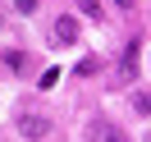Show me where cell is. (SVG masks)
<instances>
[{
    "label": "cell",
    "mask_w": 151,
    "mask_h": 142,
    "mask_svg": "<svg viewBox=\"0 0 151 142\" xmlns=\"http://www.w3.org/2000/svg\"><path fill=\"white\" fill-rule=\"evenodd\" d=\"M137 60H142V37H133L128 46H124V55H119V74L133 78V74H137Z\"/></svg>",
    "instance_id": "3957f363"
},
{
    "label": "cell",
    "mask_w": 151,
    "mask_h": 142,
    "mask_svg": "<svg viewBox=\"0 0 151 142\" xmlns=\"http://www.w3.org/2000/svg\"><path fill=\"white\" fill-rule=\"evenodd\" d=\"M14 128H19V138L41 142V138H50V128H55V124H50L46 115H37V110H19V115H14Z\"/></svg>",
    "instance_id": "6da1fadb"
},
{
    "label": "cell",
    "mask_w": 151,
    "mask_h": 142,
    "mask_svg": "<svg viewBox=\"0 0 151 142\" xmlns=\"http://www.w3.org/2000/svg\"><path fill=\"white\" fill-rule=\"evenodd\" d=\"M78 32H83V28H78L73 14H60L55 28H50V46H78Z\"/></svg>",
    "instance_id": "7a4b0ae2"
},
{
    "label": "cell",
    "mask_w": 151,
    "mask_h": 142,
    "mask_svg": "<svg viewBox=\"0 0 151 142\" xmlns=\"http://www.w3.org/2000/svg\"><path fill=\"white\" fill-rule=\"evenodd\" d=\"M92 142H128V138H124L114 124H105V119H101V124H92Z\"/></svg>",
    "instance_id": "277c9868"
},
{
    "label": "cell",
    "mask_w": 151,
    "mask_h": 142,
    "mask_svg": "<svg viewBox=\"0 0 151 142\" xmlns=\"http://www.w3.org/2000/svg\"><path fill=\"white\" fill-rule=\"evenodd\" d=\"M55 83H60V69H46V74L37 78V87H41V92H46V87H55Z\"/></svg>",
    "instance_id": "9c48e42d"
},
{
    "label": "cell",
    "mask_w": 151,
    "mask_h": 142,
    "mask_svg": "<svg viewBox=\"0 0 151 142\" xmlns=\"http://www.w3.org/2000/svg\"><path fill=\"white\" fill-rule=\"evenodd\" d=\"M14 14H37V0H14Z\"/></svg>",
    "instance_id": "30bf717a"
},
{
    "label": "cell",
    "mask_w": 151,
    "mask_h": 142,
    "mask_svg": "<svg viewBox=\"0 0 151 142\" xmlns=\"http://www.w3.org/2000/svg\"><path fill=\"white\" fill-rule=\"evenodd\" d=\"M0 23H5V19H0Z\"/></svg>",
    "instance_id": "7c38bea8"
},
{
    "label": "cell",
    "mask_w": 151,
    "mask_h": 142,
    "mask_svg": "<svg viewBox=\"0 0 151 142\" xmlns=\"http://www.w3.org/2000/svg\"><path fill=\"white\" fill-rule=\"evenodd\" d=\"M0 64L14 69V74H23L28 69V50H0Z\"/></svg>",
    "instance_id": "5b68a950"
},
{
    "label": "cell",
    "mask_w": 151,
    "mask_h": 142,
    "mask_svg": "<svg viewBox=\"0 0 151 142\" xmlns=\"http://www.w3.org/2000/svg\"><path fill=\"white\" fill-rule=\"evenodd\" d=\"M73 74H78V78H92V74H101V60H96V55H83Z\"/></svg>",
    "instance_id": "8992f818"
},
{
    "label": "cell",
    "mask_w": 151,
    "mask_h": 142,
    "mask_svg": "<svg viewBox=\"0 0 151 142\" xmlns=\"http://www.w3.org/2000/svg\"><path fill=\"white\" fill-rule=\"evenodd\" d=\"M73 5H78L83 19H96V23H101V0H73Z\"/></svg>",
    "instance_id": "52a82bcc"
},
{
    "label": "cell",
    "mask_w": 151,
    "mask_h": 142,
    "mask_svg": "<svg viewBox=\"0 0 151 142\" xmlns=\"http://www.w3.org/2000/svg\"><path fill=\"white\" fill-rule=\"evenodd\" d=\"M114 5H119V9H133V5H137V0H114Z\"/></svg>",
    "instance_id": "8fae6325"
},
{
    "label": "cell",
    "mask_w": 151,
    "mask_h": 142,
    "mask_svg": "<svg viewBox=\"0 0 151 142\" xmlns=\"http://www.w3.org/2000/svg\"><path fill=\"white\" fill-rule=\"evenodd\" d=\"M147 105H151V96H147V87H137V92H133V110H137V115H147Z\"/></svg>",
    "instance_id": "ba28073f"
}]
</instances>
